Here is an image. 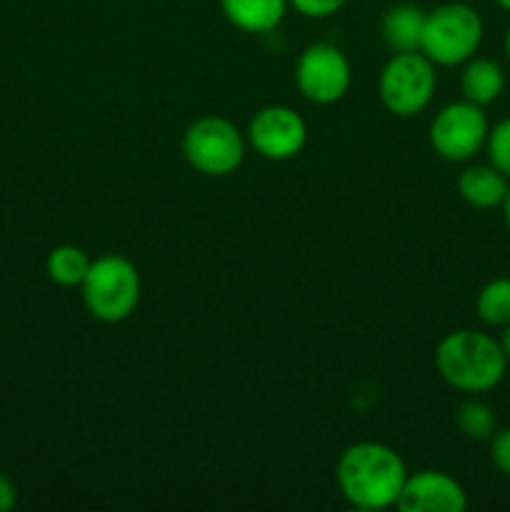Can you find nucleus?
Instances as JSON below:
<instances>
[{
	"label": "nucleus",
	"instance_id": "f257e3e1",
	"mask_svg": "<svg viewBox=\"0 0 510 512\" xmlns=\"http://www.w3.org/2000/svg\"><path fill=\"white\" fill-rule=\"evenodd\" d=\"M408 468L390 445L360 440L348 445L338 458L335 480L353 508L385 510L398 503Z\"/></svg>",
	"mask_w": 510,
	"mask_h": 512
},
{
	"label": "nucleus",
	"instance_id": "f03ea898",
	"mask_svg": "<svg viewBox=\"0 0 510 512\" xmlns=\"http://www.w3.org/2000/svg\"><path fill=\"white\" fill-rule=\"evenodd\" d=\"M508 365L498 338L483 330H450L435 348L438 375L450 388L465 395H483L498 388Z\"/></svg>",
	"mask_w": 510,
	"mask_h": 512
},
{
	"label": "nucleus",
	"instance_id": "7ed1b4c3",
	"mask_svg": "<svg viewBox=\"0 0 510 512\" xmlns=\"http://www.w3.org/2000/svg\"><path fill=\"white\" fill-rule=\"evenodd\" d=\"M83 305L95 320L115 325L128 320L140 303V273L123 255H100L80 283Z\"/></svg>",
	"mask_w": 510,
	"mask_h": 512
},
{
	"label": "nucleus",
	"instance_id": "20e7f679",
	"mask_svg": "<svg viewBox=\"0 0 510 512\" xmlns=\"http://www.w3.org/2000/svg\"><path fill=\"white\" fill-rule=\"evenodd\" d=\"M485 23L478 10L468 3H443L425 13L420 53L435 65L455 68L480 50Z\"/></svg>",
	"mask_w": 510,
	"mask_h": 512
},
{
	"label": "nucleus",
	"instance_id": "39448f33",
	"mask_svg": "<svg viewBox=\"0 0 510 512\" xmlns=\"http://www.w3.org/2000/svg\"><path fill=\"white\" fill-rule=\"evenodd\" d=\"M248 138L220 115H205L183 133V158L205 178H228L243 165Z\"/></svg>",
	"mask_w": 510,
	"mask_h": 512
},
{
	"label": "nucleus",
	"instance_id": "423d86ee",
	"mask_svg": "<svg viewBox=\"0 0 510 512\" xmlns=\"http://www.w3.org/2000/svg\"><path fill=\"white\" fill-rule=\"evenodd\" d=\"M438 85L435 63L420 50L393 53L378 78L380 103L395 118H413L430 105Z\"/></svg>",
	"mask_w": 510,
	"mask_h": 512
},
{
	"label": "nucleus",
	"instance_id": "0eeeda50",
	"mask_svg": "<svg viewBox=\"0 0 510 512\" xmlns=\"http://www.w3.org/2000/svg\"><path fill=\"white\" fill-rule=\"evenodd\" d=\"M488 130L490 123L485 108L470 103V100H458V103L443 105L435 113L428 138L435 153L443 160L468 163L485 148Z\"/></svg>",
	"mask_w": 510,
	"mask_h": 512
},
{
	"label": "nucleus",
	"instance_id": "6e6552de",
	"mask_svg": "<svg viewBox=\"0 0 510 512\" xmlns=\"http://www.w3.org/2000/svg\"><path fill=\"white\" fill-rule=\"evenodd\" d=\"M353 83L350 60L330 43H313L295 63V85L300 95L315 105H333L348 95Z\"/></svg>",
	"mask_w": 510,
	"mask_h": 512
},
{
	"label": "nucleus",
	"instance_id": "1a4fd4ad",
	"mask_svg": "<svg viewBox=\"0 0 510 512\" xmlns=\"http://www.w3.org/2000/svg\"><path fill=\"white\" fill-rule=\"evenodd\" d=\"M248 143L260 158L285 163L303 153L308 143V125L303 115L288 105H268L250 118Z\"/></svg>",
	"mask_w": 510,
	"mask_h": 512
},
{
	"label": "nucleus",
	"instance_id": "9d476101",
	"mask_svg": "<svg viewBox=\"0 0 510 512\" xmlns=\"http://www.w3.org/2000/svg\"><path fill=\"white\" fill-rule=\"evenodd\" d=\"M395 508L400 512H463L468 508V493L460 480L443 470H420L405 478Z\"/></svg>",
	"mask_w": 510,
	"mask_h": 512
},
{
	"label": "nucleus",
	"instance_id": "9b49d317",
	"mask_svg": "<svg viewBox=\"0 0 510 512\" xmlns=\"http://www.w3.org/2000/svg\"><path fill=\"white\" fill-rule=\"evenodd\" d=\"M508 183L510 180L490 163H475L458 175V193L473 208L493 210L503 203Z\"/></svg>",
	"mask_w": 510,
	"mask_h": 512
},
{
	"label": "nucleus",
	"instance_id": "f8f14e48",
	"mask_svg": "<svg viewBox=\"0 0 510 512\" xmlns=\"http://www.w3.org/2000/svg\"><path fill=\"white\" fill-rule=\"evenodd\" d=\"M425 28V10L418 5L398 3L385 10L380 20V35L393 53H413L420 50Z\"/></svg>",
	"mask_w": 510,
	"mask_h": 512
},
{
	"label": "nucleus",
	"instance_id": "ddd939ff",
	"mask_svg": "<svg viewBox=\"0 0 510 512\" xmlns=\"http://www.w3.org/2000/svg\"><path fill=\"white\" fill-rule=\"evenodd\" d=\"M225 20L243 33H270L288 10V0H220Z\"/></svg>",
	"mask_w": 510,
	"mask_h": 512
},
{
	"label": "nucleus",
	"instance_id": "4468645a",
	"mask_svg": "<svg viewBox=\"0 0 510 512\" xmlns=\"http://www.w3.org/2000/svg\"><path fill=\"white\" fill-rule=\"evenodd\" d=\"M505 90V70L493 58H480L473 55L463 63V73H460V93L463 100L488 108L490 103L503 95Z\"/></svg>",
	"mask_w": 510,
	"mask_h": 512
},
{
	"label": "nucleus",
	"instance_id": "2eb2a0df",
	"mask_svg": "<svg viewBox=\"0 0 510 512\" xmlns=\"http://www.w3.org/2000/svg\"><path fill=\"white\" fill-rule=\"evenodd\" d=\"M90 263L93 260L88 258L83 248L65 243L50 250L48 260H45V273L60 288H80V283L88 275Z\"/></svg>",
	"mask_w": 510,
	"mask_h": 512
},
{
	"label": "nucleus",
	"instance_id": "dca6fc26",
	"mask_svg": "<svg viewBox=\"0 0 510 512\" xmlns=\"http://www.w3.org/2000/svg\"><path fill=\"white\" fill-rule=\"evenodd\" d=\"M475 315L488 328H503L510 323V278H493L480 288Z\"/></svg>",
	"mask_w": 510,
	"mask_h": 512
},
{
	"label": "nucleus",
	"instance_id": "f3484780",
	"mask_svg": "<svg viewBox=\"0 0 510 512\" xmlns=\"http://www.w3.org/2000/svg\"><path fill=\"white\" fill-rule=\"evenodd\" d=\"M455 425L468 440H490L498 430L493 408L478 398H470L460 405L455 413Z\"/></svg>",
	"mask_w": 510,
	"mask_h": 512
},
{
	"label": "nucleus",
	"instance_id": "a211bd4d",
	"mask_svg": "<svg viewBox=\"0 0 510 512\" xmlns=\"http://www.w3.org/2000/svg\"><path fill=\"white\" fill-rule=\"evenodd\" d=\"M483 150L488 155V163L510 180V118H503L495 125H490Z\"/></svg>",
	"mask_w": 510,
	"mask_h": 512
},
{
	"label": "nucleus",
	"instance_id": "6ab92c4d",
	"mask_svg": "<svg viewBox=\"0 0 510 512\" xmlns=\"http://www.w3.org/2000/svg\"><path fill=\"white\" fill-rule=\"evenodd\" d=\"M345 3H348V0H288L290 8H295V13L313 20L330 18V15L338 13Z\"/></svg>",
	"mask_w": 510,
	"mask_h": 512
},
{
	"label": "nucleus",
	"instance_id": "aec40b11",
	"mask_svg": "<svg viewBox=\"0 0 510 512\" xmlns=\"http://www.w3.org/2000/svg\"><path fill=\"white\" fill-rule=\"evenodd\" d=\"M490 460L505 478H510V425L495 430V435L490 438Z\"/></svg>",
	"mask_w": 510,
	"mask_h": 512
},
{
	"label": "nucleus",
	"instance_id": "412c9836",
	"mask_svg": "<svg viewBox=\"0 0 510 512\" xmlns=\"http://www.w3.org/2000/svg\"><path fill=\"white\" fill-rule=\"evenodd\" d=\"M18 503V488L5 473H0V512H8Z\"/></svg>",
	"mask_w": 510,
	"mask_h": 512
},
{
	"label": "nucleus",
	"instance_id": "4be33fe9",
	"mask_svg": "<svg viewBox=\"0 0 510 512\" xmlns=\"http://www.w3.org/2000/svg\"><path fill=\"white\" fill-rule=\"evenodd\" d=\"M498 343H500V348H503L505 358H508V363H510V323H508V325H503V328H500Z\"/></svg>",
	"mask_w": 510,
	"mask_h": 512
},
{
	"label": "nucleus",
	"instance_id": "5701e85b",
	"mask_svg": "<svg viewBox=\"0 0 510 512\" xmlns=\"http://www.w3.org/2000/svg\"><path fill=\"white\" fill-rule=\"evenodd\" d=\"M500 210H503L505 228H508V233H510V183H508V190H505V198H503V203H500Z\"/></svg>",
	"mask_w": 510,
	"mask_h": 512
},
{
	"label": "nucleus",
	"instance_id": "b1692460",
	"mask_svg": "<svg viewBox=\"0 0 510 512\" xmlns=\"http://www.w3.org/2000/svg\"><path fill=\"white\" fill-rule=\"evenodd\" d=\"M503 45H505V55H508V60H510V25H508V30H505Z\"/></svg>",
	"mask_w": 510,
	"mask_h": 512
},
{
	"label": "nucleus",
	"instance_id": "393cba45",
	"mask_svg": "<svg viewBox=\"0 0 510 512\" xmlns=\"http://www.w3.org/2000/svg\"><path fill=\"white\" fill-rule=\"evenodd\" d=\"M495 5H498L500 10H505V13H510V0H495Z\"/></svg>",
	"mask_w": 510,
	"mask_h": 512
}]
</instances>
